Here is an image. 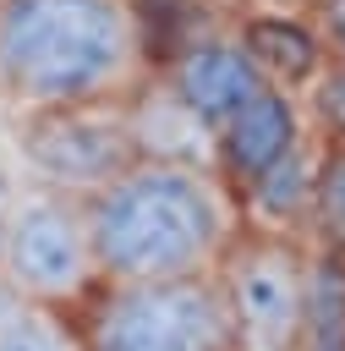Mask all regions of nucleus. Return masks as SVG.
Listing matches in <instances>:
<instances>
[{"label":"nucleus","instance_id":"nucleus-1","mask_svg":"<svg viewBox=\"0 0 345 351\" xmlns=\"http://www.w3.org/2000/svg\"><path fill=\"white\" fill-rule=\"evenodd\" d=\"M99 280H181L214 274L241 230L235 192L186 159H131L115 181L82 197Z\"/></svg>","mask_w":345,"mask_h":351},{"label":"nucleus","instance_id":"nucleus-2","mask_svg":"<svg viewBox=\"0 0 345 351\" xmlns=\"http://www.w3.org/2000/svg\"><path fill=\"white\" fill-rule=\"evenodd\" d=\"M148 77L137 0H0V104H115Z\"/></svg>","mask_w":345,"mask_h":351},{"label":"nucleus","instance_id":"nucleus-3","mask_svg":"<svg viewBox=\"0 0 345 351\" xmlns=\"http://www.w3.org/2000/svg\"><path fill=\"white\" fill-rule=\"evenodd\" d=\"M71 318L82 351H235L214 274L99 280Z\"/></svg>","mask_w":345,"mask_h":351},{"label":"nucleus","instance_id":"nucleus-4","mask_svg":"<svg viewBox=\"0 0 345 351\" xmlns=\"http://www.w3.org/2000/svg\"><path fill=\"white\" fill-rule=\"evenodd\" d=\"M99 285V258L88 241L82 197L16 181L5 214V252H0V291L44 307H77Z\"/></svg>","mask_w":345,"mask_h":351},{"label":"nucleus","instance_id":"nucleus-5","mask_svg":"<svg viewBox=\"0 0 345 351\" xmlns=\"http://www.w3.org/2000/svg\"><path fill=\"white\" fill-rule=\"evenodd\" d=\"M307 274H312V252L296 236L241 225L214 263L225 318H230V346L296 351L301 318H307Z\"/></svg>","mask_w":345,"mask_h":351},{"label":"nucleus","instance_id":"nucleus-6","mask_svg":"<svg viewBox=\"0 0 345 351\" xmlns=\"http://www.w3.org/2000/svg\"><path fill=\"white\" fill-rule=\"evenodd\" d=\"M137 154L126 99L115 104H66V110H33L16 121V165L22 181L88 197L104 181H115Z\"/></svg>","mask_w":345,"mask_h":351},{"label":"nucleus","instance_id":"nucleus-7","mask_svg":"<svg viewBox=\"0 0 345 351\" xmlns=\"http://www.w3.org/2000/svg\"><path fill=\"white\" fill-rule=\"evenodd\" d=\"M164 82H170V93L214 132L225 115H235L252 93H263L268 82H263V71H257V60L241 49V38H186L170 60H164V71H159Z\"/></svg>","mask_w":345,"mask_h":351},{"label":"nucleus","instance_id":"nucleus-8","mask_svg":"<svg viewBox=\"0 0 345 351\" xmlns=\"http://www.w3.org/2000/svg\"><path fill=\"white\" fill-rule=\"evenodd\" d=\"M301 110H296V93L285 88H263L252 93L235 115H225L214 126V176L241 192L246 181H257L268 165H279L296 143H301Z\"/></svg>","mask_w":345,"mask_h":351},{"label":"nucleus","instance_id":"nucleus-9","mask_svg":"<svg viewBox=\"0 0 345 351\" xmlns=\"http://www.w3.org/2000/svg\"><path fill=\"white\" fill-rule=\"evenodd\" d=\"M235 38H241V49L257 60L263 82H268V88H285V93L312 88V82L323 77V66H329V49H323L318 27L301 22V16H285V11L246 16Z\"/></svg>","mask_w":345,"mask_h":351},{"label":"nucleus","instance_id":"nucleus-10","mask_svg":"<svg viewBox=\"0 0 345 351\" xmlns=\"http://www.w3.org/2000/svg\"><path fill=\"white\" fill-rule=\"evenodd\" d=\"M312 176H318V143L301 137L279 165H268L257 181H246L235 192V208H241V225H263V230H285L296 219H307V203H312Z\"/></svg>","mask_w":345,"mask_h":351},{"label":"nucleus","instance_id":"nucleus-11","mask_svg":"<svg viewBox=\"0 0 345 351\" xmlns=\"http://www.w3.org/2000/svg\"><path fill=\"white\" fill-rule=\"evenodd\" d=\"M296 351H345V258L312 252L307 318H301Z\"/></svg>","mask_w":345,"mask_h":351},{"label":"nucleus","instance_id":"nucleus-12","mask_svg":"<svg viewBox=\"0 0 345 351\" xmlns=\"http://www.w3.org/2000/svg\"><path fill=\"white\" fill-rule=\"evenodd\" d=\"M0 351H82L71 307H44L0 291Z\"/></svg>","mask_w":345,"mask_h":351},{"label":"nucleus","instance_id":"nucleus-13","mask_svg":"<svg viewBox=\"0 0 345 351\" xmlns=\"http://www.w3.org/2000/svg\"><path fill=\"white\" fill-rule=\"evenodd\" d=\"M307 225L318 236V252L345 258V143H318V176H312Z\"/></svg>","mask_w":345,"mask_h":351},{"label":"nucleus","instance_id":"nucleus-14","mask_svg":"<svg viewBox=\"0 0 345 351\" xmlns=\"http://www.w3.org/2000/svg\"><path fill=\"white\" fill-rule=\"evenodd\" d=\"M312 115L323 126V143H345V60H329L312 82Z\"/></svg>","mask_w":345,"mask_h":351},{"label":"nucleus","instance_id":"nucleus-15","mask_svg":"<svg viewBox=\"0 0 345 351\" xmlns=\"http://www.w3.org/2000/svg\"><path fill=\"white\" fill-rule=\"evenodd\" d=\"M312 27H318L329 60H345V0H312Z\"/></svg>","mask_w":345,"mask_h":351},{"label":"nucleus","instance_id":"nucleus-16","mask_svg":"<svg viewBox=\"0 0 345 351\" xmlns=\"http://www.w3.org/2000/svg\"><path fill=\"white\" fill-rule=\"evenodd\" d=\"M11 192H16V181H5V170H0V252H5V214H11Z\"/></svg>","mask_w":345,"mask_h":351}]
</instances>
